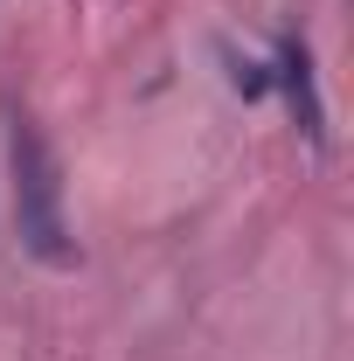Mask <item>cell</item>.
<instances>
[{
  "mask_svg": "<svg viewBox=\"0 0 354 361\" xmlns=\"http://www.w3.org/2000/svg\"><path fill=\"white\" fill-rule=\"evenodd\" d=\"M14 229H21V250L35 264L49 271L77 264V236L63 216V167H56L35 118H14Z\"/></svg>",
  "mask_w": 354,
  "mask_h": 361,
  "instance_id": "obj_1",
  "label": "cell"
},
{
  "mask_svg": "<svg viewBox=\"0 0 354 361\" xmlns=\"http://www.w3.org/2000/svg\"><path fill=\"white\" fill-rule=\"evenodd\" d=\"M271 84L285 90L292 126L306 133V146H312V153H326V104H319V84H312V49H306V42H285V49H278Z\"/></svg>",
  "mask_w": 354,
  "mask_h": 361,
  "instance_id": "obj_2",
  "label": "cell"
}]
</instances>
